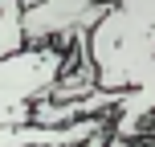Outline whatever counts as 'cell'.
Returning <instances> with one entry per match:
<instances>
[{
  "mask_svg": "<svg viewBox=\"0 0 155 147\" xmlns=\"http://www.w3.org/2000/svg\"><path fill=\"white\" fill-rule=\"evenodd\" d=\"M110 4H118V0H110Z\"/></svg>",
  "mask_w": 155,
  "mask_h": 147,
  "instance_id": "obj_4",
  "label": "cell"
},
{
  "mask_svg": "<svg viewBox=\"0 0 155 147\" xmlns=\"http://www.w3.org/2000/svg\"><path fill=\"white\" fill-rule=\"evenodd\" d=\"M110 12V0H37L21 12L25 45H74Z\"/></svg>",
  "mask_w": 155,
  "mask_h": 147,
  "instance_id": "obj_2",
  "label": "cell"
},
{
  "mask_svg": "<svg viewBox=\"0 0 155 147\" xmlns=\"http://www.w3.org/2000/svg\"><path fill=\"white\" fill-rule=\"evenodd\" d=\"M65 70V45H25L0 57V127L29 123L33 102L45 98Z\"/></svg>",
  "mask_w": 155,
  "mask_h": 147,
  "instance_id": "obj_1",
  "label": "cell"
},
{
  "mask_svg": "<svg viewBox=\"0 0 155 147\" xmlns=\"http://www.w3.org/2000/svg\"><path fill=\"white\" fill-rule=\"evenodd\" d=\"M21 0H0V57L25 49V29H21Z\"/></svg>",
  "mask_w": 155,
  "mask_h": 147,
  "instance_id": "obj_3",
  "label": "cell"
}]
</instances>
